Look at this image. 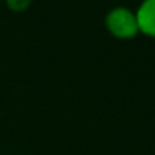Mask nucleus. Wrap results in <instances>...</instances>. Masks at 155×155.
I'll return each instance as SVG.
<instances>
[{
    "label": "nucleus",
    "instance_id": "nucleus-1",
    "mask_svg": "<svg viewBox=\"0 0 155 155\" xmlns=\"http://www.w3.org/2000/svg\"><path fill=\"white\" fill-rule=\"evenodd\" d=\"M104 25L108 34L114 38H117V40H132V38H135L140 34L138 25H137V17H135V10L125 7V5L112 7L105 14Z\"/></svg>",
    "mask_w": 155,
    "mask_h": 155
},
{
    "label": "nucleus",
    "instance_id": "nucleus-2",
    "mask_svg": "<svg viewBox=\"0 0 155 155\" xmlns=\"http://www.w3.org/2000/svg\"><path fill=\"white\" fill-rule=\"evenodd\" d=\"M138 32L155 40V0H142L135 8Z\"/></svg>",
    "mask_w": 155,
    "mask_h": 155
},
{
    "label": "nucleus",
    "instance_id": "nucleus-3",
    "mask_svg": "<svg viewBox=\"0 0 155 155\" xmlns=\"http://www.w3.org/2000/svg\"><path fill=\"white\" fill-rule=\"evenodd\" d=\"M2 2H5V7L14 14H24L30 8L34 0H2Z\"/></svg>",
    "mask_w": 155,
    "mask_h": 155
},
{
    "label": "nucleus",
    "instance_id": "nucleus-4",
    "mask_svg": "<svg viewBox=\"0 0 155 155\" xmlns=\"http://www.w3.org/2000/svg\"><path fill=\"white\" fill-rule=\"evenodd\" d=\"M0 2H2V0H0Z\"/></svg>",
    "mask_w": 155,
    "mask_h": 155
}]
</instances>
